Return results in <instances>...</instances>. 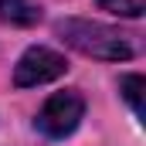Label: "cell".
Here are the masks:
<instances>
[{"instance_id":"3","label":"cell","mask_w":146,"mask_h":146,"mask_svg":"<svg viewBox=\"0 0 146 146\" xmlns=\"http://www.w3.org/2000/svg\"><path fill=\"white\" fill-rule=\"evenodd\" d=\"M68 72V58L48 44H31L14 65V88H41Z\"/></svg>"},{"instance_id":"2","label":"cell","mask_w":146,"mask_h":146,"mask_svg":"<svg viewBox=\"0 0 146 146\" xmlns=\"http://www.w3.org/2000/svg\"><path fill=\"white\" fill-rule=\"evenodd\" d=\"M82 119H85V95L78 88H61V92H51L44 99V106L37 109L34 129L44 139L58 143V139L72 136L75 129L82 126Z\"/></svg>"},{"instance_id":"6","label":"cell","mask_w":146,"mask_h":146,"mask_svg":"<svg viewBox=\"0 0 146 146\" xmlns=\"http://www.w3.org/2000/svg\"><path fill=\"white\" fill-rule=\"evenodd\" d=\"M99 7L115 14V17H143L146 0H99Z\"/></svg>"},{"instance_id":"5","label":"cell","mask_w":146,"mask_h":146,"mask_svg":"<svg viewBox=\"0 0 146 146\" xmlns=\"http://www.w3.org/2000/svg\"><path fill=\"white\" fill-rule=\"evenodd\" d=\"M143 88H146V82H143V75H136V72L119 78V95L129 102L136 119H143Z\"/></svg>"},{"instance_id":"4","label":"cell","mask_w":146,"mask_h":146,"mask_svg":"<svg viewBox=\"0 0 146 146\" xmlns=\"http://www.w3.org/2000/svg\"><path fill=\"white\" fill-rule=\"evenodd\" d=\"M44 17L37 0H0V24L7 27H34Z\"/></svg>"},{"instance_id":"1","label":"cell","mask_w":146,"mask_h":146,"mask_svg":"<svg viewBox=\"0 0 146 146\" xmlns=\"http://www.w3.org/2000/svg\"><path fill=\"white\" fill-rule=\"evenodd\" d=\"M54 34L72 51L95 58V61H129L136 54L133 34L112 24H102V21H92V17H65L54 24Z\"/></svg>"}]
</instances>
